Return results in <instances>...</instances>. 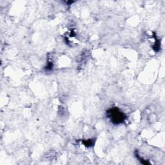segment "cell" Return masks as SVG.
<instances>
[{
  "instance_id": "1",
  "label": "cell",
  "mask_w": 165,
  "mask_h": 165,
  "mask_svg": "<svg viewBox=\"0 0 165 165\" xmlns=\"http://www.w3.org/2000/svg\"><path fill=\"white\" fill-rule=\"evenodd\" d=\"M108 116L113 123L116 124H120L124 122L126 118L125 114L121 112L117 108L110 109L108 112Z\"/></svg>"
},
{
  "instance_id": "2",
  "label": "cell",
  "mask_w": 165,
  "mask_h": 165,
  "mask_svg": "<svg viewBox=\"0 0 165 165\" xmlns=\"http://www.w3.org/2000/svg\"><path fill=\"white\" fill-rule=\"evenodd\" d=\"M84 144L86 146H92L93 144H94V142L92 141V140H89V141H85L84 142Z\"/></svg>"
}]
</instances>
